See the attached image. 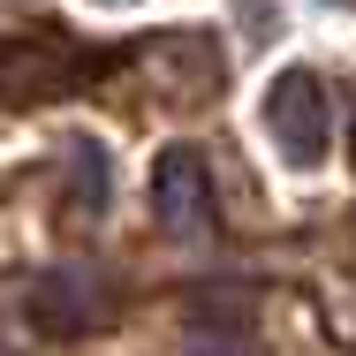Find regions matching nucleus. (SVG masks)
Here are the masks:
<instances>
[{
	"label": "nucleus",
	"instance_id": "f257e3e1",
	"mask_svg": "<svg viewBox=\"0 0 356 356\" xmlns=\"http://www.w3.org/2000/svg\"><path fill=\"white\" fill-rule=\"evenodd\" d=\"M152 220L182 243H205L213 235V167L197 144H167L152 159Z\"/></svg>",
	"mask_w": 356,
	"mask_h": 356
},
{
	"label": "nucleus",
	"instance_id": "f03ea898",
	"mask_svg": "<svg viewBox=\"0 0 356 356\" xmlns=\"http://www.w3.org/2000/svg\"><path fill=\"white\" fill-rule=\"evenodd\" d=\"M266 129H273V144H281L296 167H318L326 144H334V99H326V83L311 69H288L266 91Z\"/></svg>",
	"mask_w": 356,
	"mask_h": 356
},
{
	"label": "nucleus",
	"instance_id": "7ed1b4c3",
	"mask_svg": "<svg viewBox=\"0 0 356 356\" xmlns=\"http://www.w3.org/2000/svg\"><path fill=\"white\" fill-rule=\"evenodd\" d=\"M83 61L69 46H31V38H8L0 46V99H46V91H69Z\"/></svg>",
	"mask_w": 356,
	"mask_h": 356
},
{
	"label": "nucleus",
	"instance_id": "20e7f679",
	"mask_svg": "<svg viewBox=\"0 0 356 356\" xmlns=\"http://www.w3.org/2000/svg\"><path fill=\"white\" fill-rule=\"evenodd\" d=\"M31 311H38V326L76 334V326H91V318L106 311V288L91 281V273H46V281H38V296H31Z\"/></svg>",
	"mask_w": 356,
	"mask_h": 356
},
{
	"label": "nucleus",
	"instance_id": "39448f33",
	"mask_svg": "<svg viewBox=\"0 0 356 356\" xmlns=\"http://www.w3.org/2000/svg\"><path fill=\"white\" fill-rule=\"evenodd\" d=\"M190 356H243V341H235V334H197Z\"/></svg>",
	"mask_w": 356,
	"mask_h": 356
},
{
	"label": "nucleus",
	"instance_id": "423d86ee",
	"mask_svg": "<svg viewBox=\"0 0 356 356\" xmlns=\"http://www.w3.org/2000/svg\"><path fill=\"white\" fill-rule=\"evenodd\" d=\"M106 8H122V0H106Z\"/></svg>",
	"mask_w": 356,
	"mask_h": 356
}]
</instances>
